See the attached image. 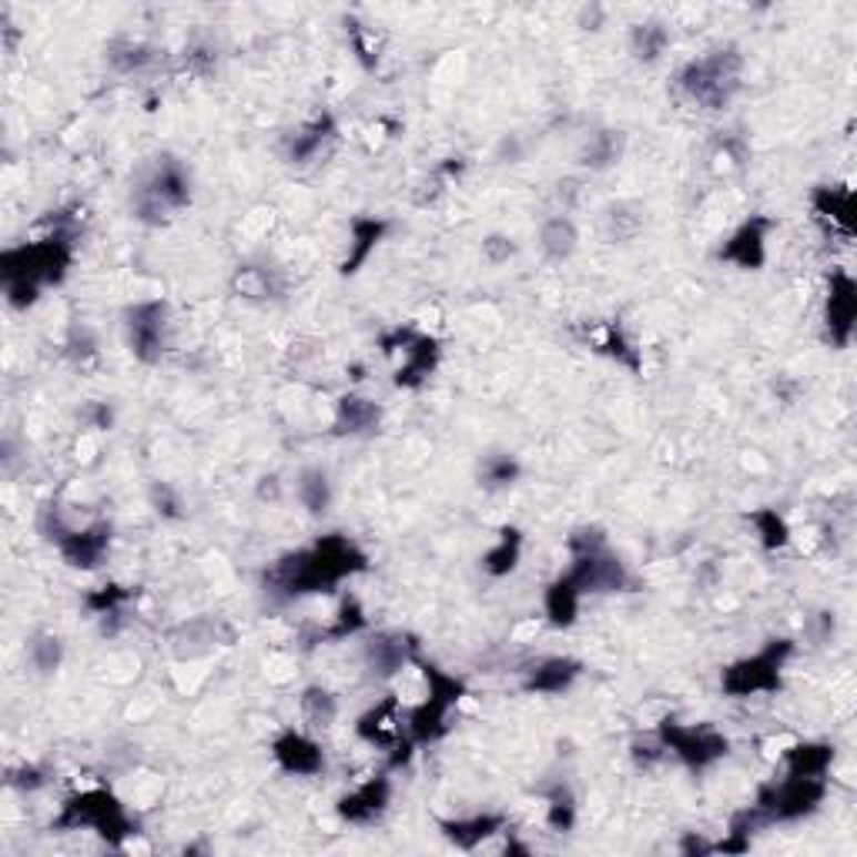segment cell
I'll return each mask as SVG.
<instances>
[{"instance_id":"1","label":"cell","mask_w":857,"mask_h":857,"mask_svg":"<svg viewBox=\"0 0 857 857\" xmlns=\"http://www.w3.org/2000/svg\"><path fill=\"white\" fill-rule=\"evenodd\" d=\"M363 570H366L363 550L353 540L331 533L308 550L282 557L265 573V593L288 603V600L305 596V593H328L346 577L363 573Z\"/></svg>"},{"instance_id":"2","label":"cell","mask_w":857,"mask_h":857,"mask_svg":"<svg viewBox=\"0 0 857 857\" xmlns=\"http://www.w3.org/2000/svg\"><path fill=\"white\" fill-rule=\"evenodd\" d=\"M741 54L734 48H721L707 58H697L691 64H683L676 74V88L687 94L691 101H697L707 111H721L724 104H731V98L741 88Z\"/></svg>"},{"instance_id":"3","label":"cell","mask_w":857,"mask_h":857,"mask_svg":"<svg viewBox=\"0 0 857 857\" xmlns=\"http://www.w3.org/2000/svg\"><path fill=\"white\" fill-rule=\"evenodd\" d=\"M827 797V781L824 777H800V774H784L781 781H767L757 794L754 814L761 827L781 824V820H800L820 807Z\"/></svg>"},{"instance_id":"4","label":"cell","mask_w":857,"mask_h":857,"mask_svg":"<svg viewBox=\"0 0 857 857\" xmlns=\"http://www.w3.org/2000/svg\"><path fill=\"white\" fill-rule=\"evenodd\" d=\"M192 202V175L182 161L161 157L154 175L134 195V215L141 222H164L167 215L182 212Z\"/></svg>"},{"instance_id":"5","label":"cell","mask_w":857,"mask_h":857,"mask_svg":"<svg viewBox=\"0 0 857 857\" xmlns=\"http://www.w3.org/2000/svg\"><path fill=\"white\" fill-rule=\"evenodd\" d=\"M54 824H58V827H68V830L91 827V830H98L101 837H108L111 844H121L124 837L137 834L134 824H131V817H127V810H124L108 790H101V787L71 797V800L64 804V810L58 814Z\"/></svg>"},{"instance_id":"6","label":"cell","mask_w":857,"mask_h":857,"mask_svg":"<svg viewBox=\"0 0 857 857\" xmlns=\"http://www.w3.org/2000/svg\"><path fill=\"white\" fill-rule=\"evenodd\" d=\"M790 650H794L790 640H774L761 653L727 666L724 676H721V687L731 697H751V694L777 691L781 687V670H784V660L790 656Z\"/></svg>"},{"instance_id":"7","label":"cell","mask_w":857,"mask_h":857,"mask_svg":"<svg viewBox=\"0 0 857 857\" xmlns=\"http://www.w3.org/2000/svg\"><path fill=\"white\" fill-rule=\"evenodd\" d=\"M656 737L663 741L666 754H673L676 761H683L691 771H704L711 764H717L721 757H727L731 741L714 731V727H680V724H660Z\"/></svg>"},{"instance_id":"8","label":"cell","mask_w":857,"mask_h":857,"mask_svg":"<svg viewBox=\"0 0 857 857\" xmlns=\"http://www.w3.org/2000/svg\"><path fill=\"white\" fill-rule=\"evenodd\" d=\"M382 353L402 356V366L396 369V386L419 389L439 363V341L412 328H396L392 335L382 338Z\"/></svg>"},{"instance_id":"9","label":"cell","mask_w":857,"mask_h":857,"mask_svg":"<svg viewBox=\"0 0 857 857\" xmlns=\"http://www.w3.org/2000/svg\"><path fill=\"white\" fill-rule=\"evenodd\" d=\"M124 318H127L124 325H127L131 353L147 366L161 363V356L167 353V331H171L167 305L164 302H137L127 308Z\"/></svg>"},{"instance_id":"10","label":"cell","mask_w":857,"mask_h":857,"mask_svg":"<svg viewBox=\"0 0 857 857\" xmlns=\"http://www.w3.org/2000/svg\"><path fill=\"white\" fill-rule=\"evenodd\" d=\"M48 537L58 543L61 557L78 567V570H94L101 567L108 547H111V523H91L84 530H68L61 517L54 512V523L48 527Z\"/></svg>"},{"instance_id":"11","label":"cell","mask_w":857,"mask_h":857,"mask_svg":"<svg viewBox=\"0 0 857 857\" xmlns=\"http://www.w3.org/2000/svg\"><path fill=\"white\" fill-rule=\"evenodd\" d=\"M356 734L379 751H402V741H409V734H406V724H402V714H399V701L386 697L369 714H363L359 724H356Z\"/></svg>"},{"instance_id":"12","label":"cell","mask_w":857,"mask_h":857,"mask_svg":"<svg viewBox=\"0 0 857 857\" xmlns=\"http://www.w3.org/2000/svg\"><path fill=\"white\" fill-rule=\"evenodd\" d=\"M854 318H857V295H854V282H850V275L834 272V278H830V292H827V315H824V325H827V338L834 341L837 349H844L847 341H850Z\"/></svg>"},{"instance_id":"13","label":"cell","mask_w":857,"mask_h":857,"mask_svg":"<svg viewBox=\"0 0 857 857\" xmlns=\"http://www.w3.org/2000/svg\"><path fill=\"white\" fill-rule=\"evenodd\" d=\"M771 228H774L771 218H751V222H744V225L731 235V242H724L721 258H724V262H734L737 268H747V272L761 268V265L767 262V232H771Z\"/></svg>"},{"instance_id":"14","label":"cell","mask_w":857,"mask_h":857,"mask_svg":"<svg viewBox=\"0 0 857 857\" xmlns=\"http://www.w3.org/2000/svg\"><path fill=\"white\" fill-rule=\"evenodd\" d=\"M366 666L376 676H396L399 670H406L409 663H416V643L406 633H376L366 643Z\"/></svg>"},{"instance_id":"15","label":"cell","mask_w":857,"mask_h":857,"mask_svg":"<svg viewBox=\"0 0 857 857\" xmlns=\"http://www.w3.org/2000/svg\"><path fill=\"white\" fill-rule=\"evenodd\" d=\"M272 754H275V761H278L282 771L298 774V777H312V774H318V771L325 767L322 747H318L308 734H302V731H285V734H278L275 744H272Z\"/></svg>"},{"instance_id":"16","label":"cell","mask_w":857,"mask_h":857,"mask_svg":"<svg viewBox=\"0 0 857 857\" xmlns=\"http://www.w3.org/2000/svg\"><path fill=\"white\" fill-rule=\"evenodd\" d=\"M389 797H392L389 777H373V781H366L363 787H356L353 794H346L338 800V817L349 820V824H369V820L386 814Z\"/></svg>"},{"instance_id":"17","label":"cell","mask_w":857,"mask_h":857,"mask_svg":"<svg viewBox=\"0 0 857 857\" xmlns=\"http://www.w3.org/2000/svg\"><path fill=\"white\" fill-rule=\"evenodd\" d=\"M331 141H335V121L328 114H322L285 137V157H288V164H312L328 151Z\"/></svg>"},{"instance_id":"18","label":"cell","mask_w":857,"mask_h":857,"mask_svg":"<svg viewBox=\"0 0 857 857\" xmlns=\"http://www.w3.org/2000/svg\"><path fill=\"white\" fill-rule=\"evenodd\" d=\"M583 673L580 660H570V656H547L540 660L537 666L527 670V680H523V691L527 694H563L573 687V680Z\"/></svg>"},{"instance_id":"19","label":"cell","mask_w":857,"mask_h":857,"mask_svg":"<svg viewBox=\"0 0 857 857\" xmlns=\"http://www.w3.org/2000/svg\"><path fill=\"white\" fill-rule=\"evenodd\" d=\"M439 827L456 847L472 850L482 840H489L492 834H499L506 827V817L502 814H476V817H459V820H439Z\"/></svg>"},{"instance_id":"20","label":"cell","mask_w":857,"mask_h":857,"mask_svg":"<svg viewBox=\"0 0 857 857\" xmlns=\"http://www.w3.org/2000/svg\"><path fill=\"white\" fill-rule=\"evenodd\" d=\"M379 426V406L366 396H341L335 406V432L359 436Z\"/></svg>"},{"instance_id":"21","label":"cell","mask_w":857,"mask_h":857,"mask_svg":"<svg viewBox=\"0 0 857 857\" xmlns=\"http://www.w3.org/2000/svg\"><path fill=\"white\" fill-rule=\"evenodd\" d=\"M577 242H580L577 225L563 215L543 222V228H540V248L550 262H567L577 252Z\"/></svg>"},{"instance_id":"22","label":"cell","mask_w":857,"mask_h":857,"mask_svg":"<svg viewBox=\"0 0 857 857\" xmlns=\"http://www.w3.org/2000/svg\"><path fill=\"white\" fill-rule=\"evenodd\" d=\"M787 774H800V777H824L830 761H834V747L827 744H794L787 754Z\"/></svg>"},{"instance_id":"23","label":"cell","mask_w":857,"mask_h":857,"mask_svg":"<svg viewBox=\"0 0 857 857\" xmlns=\"http://www.w3.org/2000/svg\"><path fill=\"white\" fill-rule=\"evenodd\" d=\"M520 553H523V537H520V530H502L499 540H496V547L482 557V570H486L489 577H506V573L517 570Z\"/></svg>"},{"instance_id":"24","label":"cell","mask_w":857,"mask_h":857,"mask_svg":"<svg viewBox=\"0 0 857 857\" xmlns=\"http://www.w3.org/2000/svg\"><path fill=\"white\" fill-rule=\"evenodd\" d=\"M386 222H376V218H359L353 222V248H349V258H346V268L341 272H359V265L373 255V248L379 245V238L386 235Z\"/></svg>"},{"instance_id":"25","label":"cell","mask_w":857,"mask_h":857,"mask_svg":"<svg viewBox=\"0 0 857 857\" xmlns=\"http://www.w3.org/2000/svg\"><path fill=\"white\" fill-rule=\"evenodd\" d=\"M580 593L560 577L557 583H550V590H547V616H550V623L553 626H570L573 620H577V613H580Z\"/></svg>"},{"instance_id":"26","label":"cell","mask_w":857,"mask_h":857,"mask_svg":"<svg viewBox=\"0 0 857 857\" xmlns=\"http://www.w3.org/2000/svg\"><path fill=\"white\" fill-rule=\"evenodd\" d=\"M298 499L302 506L312 512V517H322V512L328 509L331 502V482L322 469H305L298 476Z\"/></svg>"},{"instance_id":"27","label":"cell","mask_w":857,"mask_h":857,"mask_svg":"<svg viewBox=\"0 0 857 857\" xmlns=\"http://www.w3.org/2000/svg\"><path fill=\"white\" fill-rule=\"evenodd\" d=\"M298 704H302V717H305L308 727H322L325 731L338 717V704H335V697L325 687H308Z\"/></svg>"},{"instance_id":"28","label":"cell","mask_w":857,"mask_h":857,"mask_svg":"<svg viewBox=\"0 0 857 857\" xmlns=\"http://www.w3.org/2000/svg\"><path fill=\"white\" fill-rule=\"evenodd\" d=\"M670 48V34L663 24H636L630 31V51L636 61H656Z\"/></svg>"},{"instance_id":"29","label":"cell","mask_w":857,"mask_h":857,"mask_svg":"<svg viewBox=\"0 0 857 857\" xmlns=\"http://www.w3.org/2000/svg\"><path fill=\"white\" fill-rule=\"evenodd\" d=\"M61 656H64V646L54 633H34L31 643H28V660L38 673H54L61 666Z\"/></svg>"},{"instance_id":"30","label":"cell","mask_w":857,"mask_h":857,"mask_svg":"<svg viewBox=\"0 0 857 857\" xmlns=\"http://www.w3.org/2000/svg\"><path fill=\"white\" fill-rule=\"evenodd\" d=\"M232 288L242 295V298H272L275 295V278L268 268H255V265H245L235 272L232 278Z\"/></svg>"},{"instance_id":"31","label":"cell","mask_w":857,"mask_h":857,"mask_svg":"<svg viewBox=\"0 0 857 857\" xmlns=\"http://www.w3.org/2000/svg\"><path fill=\"white\" fill-rule=\"evenodd\" d=\"M363 626H366V613H363V606H359L356 600H346V603L338 606L335 620H331L318 636H322V640H346V636H356Z\"/></svg>"},{"instance_id":"32","label":"cell","mask_w":857,"mask_h":857,"mask_svg":"<svg viewBox=\"0 0 857 857\" xmlns=\"http://www.w3.org/2000/svg\"><path fill=\"white\" fill-rule=\"evenodd\" d=\"M520 476V462L506 456V452H496V456H486L482 466H479V479L486 489H502V486H512V479Z\"/></svg>"},{"instance_id":"33","label":"cell","mask_w":857,"mask_h":857,"mask_svg":"<svg viewBox=\"0 0 857 857\" xmlns=\"http://www.w3.org/2000/svg\"><path fill=\"white\" fill-rule=\"evenodd\" d=\"M620 134L613 131H600V134H590L586 147H583V164L586 167H610L616 157H620Z\"/></svg>"},{"instance_id":"34","label":"cell","mask_w":857,"mask_h":857,"mask_svg":"<svg viewBox=\"0 0 857 857\" xmlns=\"http://www.w3.org/2000/svg\"><path fill=\"white\" fill-rule=\"evenodd\" d=\"M547 810H550V824L557 830H570L573 827V817H577V800H573V790L570 787H553L547 790Z\"/></svg>"},{"instance_id":"35","label":"cell","mask_w":857,"mask_h":857,"mask_svg":"<svg viewBox=\"0 0 857 857\" xmlns=\"http://www.w3.org/2000/svg\"><path fill=\"white\" fill-rule=\"evenodd\" d=\"M850 205H854V195H850V192H837V188H820V192H817V208H820V215L840 222L844 228H850Z\"/></svg>"},{"instance_id":"36","label":"cell","mask_w":857,"mask_h":857,"mask_svg":"<svg viewBox=\"0 0 857 857\" xmlns=\"http://www.w3.org/2000/svg\"><path fill=\"white\" fill-rule=\"evenodd\" d=\"M754 527H757V533H761V543L767 547V550H777V547H784L787 543V527H784V520L777 517L774 509H761V512H754Z\"/></svg>"},{"instance_id":"37","label":"cell","mask_w":857,"mask_h":857,"mask_svg":"<svg viewBox=\"0 0 857 857\" xmlns=\"http://www.w3.org/2000/svg\"><path fill=\"white\" fill-rule=\"evenodd\" d=\"M512 252V242L509 238H502V235H492V238H486L482 242V255H486V262H492V265H502Z\"/></svg>"},{"instance_id":"38","label":"cell","mask_w":857,"mask_h":857,"mask_svg":"<svg viewBox=\"0 0 857 857\" xmlns=\"http://www.w3.org/2000/svg\"><path fill=\"white\" fill-rule=\"evenodd\" d=\"M11 784H14V787H21V790H38V787H44V784H48V777H44L38 767H24V771L11 774Z\"/></svg>"}]
</instances>
